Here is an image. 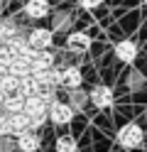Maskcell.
I'll list each match as a JSON object with an SVG mask.
<instances>
[{"label":"cell","mask_w":147,"mask_h":152,"mask_svg":"<svg viewBox=\"0 0 147 152\" xmlns=\"http://www.w3.org/2000/svg\"><path fill=\"white\" fill-rule=\"evenodd\" d=\"M15 142H17V150H20V152H37V150H39V137L34 135L32 130L20 132Z\"/></svg>","instance_id":"cell-5"},{"label":"cell","mask_w":147,"mask_h":152,"mask_svg":"<svg viewBox=\"0 0 147 152\" xmlns=\"http://www.w3.org/2000/svg\"><path fill=\"white\" fill-rule=\"evenodd\" d=\"M54 66V54L49 49H37L34 56H32V71H39V69H52Z\"/></svg>","instance_id":"cell-10"},{"label":"cell","mask_w":147,"mask_h":152,"mask_svg":"<svg viewBox=\"0 0 147 152\" xmlns=\"http://www.w3.org/2000/svg\"><path fill=\"white\" fill-rule=\"evenodd\" d=\"M3 135H12V130H10V115L0 113V137Z\"/></svg>","instance_id":"cell-21"},{"label":"cell","mask_w":147,"mask_h":152,"mask_svg":"<svg viewBox=\"0 0 147 152\" xmlns=\"http://www.w3.org/2000/svg\"><path fill=\"white\" fill-rule=\"evenodd\" d=\"M86 103V93H81L78 88H71V96H69V106H71L74 110H81Z\"/></svg>","instance_id":"cell-19"},{"label":"cell","mask_w":147,"mask_h":152,"mask_svg":"<svg viewBox=\"0 0 147 152\" xmlns=\"http://www.w3.org/2000/svg\"><path fill=\"white\" fill-rule=\"evenodd\" d=\"M3 108L7 115H12V113H22L25 110V96H20V93H10V96H5L3 101Z\"/></svg>","instance_id":"cell-13"},{"label":"cell","mask_w":147,"mask_h":152,"mask_svg":"<svg viewBox=\"0 0 147 152\" xmlns=\"http://www.w3.org/2000/svg\"><path fill=\"white\" fill-rule=\"evenodd\" d=\"M39 88H42V86H39V81L34 79V76L32 74H29V76H25V79H20V96H34V93H39Z\"/></svg>","instance_id":"cell-15"},{"label":"cell","mask_w":147,"mask_h":152,"mask_svg":"<svg viewBox=\"0 0 147 152\" xmlns=\"http://www.w3.org/2000/svg\"><path fill=\"white\" fill-rule=\"evenodd\" d=\"M15 34H17V25L10 20V17L0 20V39H3V42H7V39H12Z\"/></svg>","instance_id":"cell-17"},{"label":"cell","mask_w":147,"mask_h":152,"mask_svg":"<svg viewBox=\"0 0 147 152\" xmlns=\"http://www.w3.org/2000/svg\"><path fill=\"white\" fill-rule=\"evenodd\" d=\"M15 150H17V142L10 140V135L0 137V152H15Z\"/></svg>","instance_id":"cell-20"},{"label":"cell","mask_w":147,"mask_h":152,"mask_svg":"<svg viewBox=\"0 0 147 152\" xmlns=\"http://www.w3.org/2000/svg\"><path fill=\"white\" fill-rule=\"evenodd\" d=\"M69 22H71V15H56L54 27H56V30H61V27H69Z\"/></svg>","instance_id":"cell-23"},{"label":"cell","mask_w":147,"mask_h":152,"mask_svg":"<svg viewBox=\"0 0 147 152\" xmlns=\"http://www.w3.org/2000/svg\"><path fill=\"white\" fill-rule=\"evenodd\" d=\"M47 108H49V103H47L42 96H39V93L25 98V113H27V115H32V113H44Z\"/></svg>","instance_id":"cell-14"},{"label":"cell","mask_w":147,"mask_h":152,"mask_svg":"<svg viewBox=\"0 0 147 152\" xmlns=\"http://www.w3.org/2000/svg\"><path fill=\"white\" fill-rule=\"evenodd\" d=\"M3 101H5V91L0 88V106H3Z\"/></svg>","instance_id":"cell-26"},{"label":"cell","mask_w":147,"mask_h":152,"mask_svg":"<svg viewBox=\"0 0 147 152\" xmlns=\"http://www.w3.org/2000/svg\"><path fill=\"white\" fill-rule=\"evenodd\" d=\"M44 120H47V110L44 113H32V115H29V125L39 128V125H44Z\"/></svg>","instance_id":"cell-22"},{"label":"cell","mask_w":147,"mask_h":152,"mask_svg":"<svg viewBox=\"0 0 147 152\" xmlns=\"http://www.w3.org/2000/svg\"><path fill=\"white\" fill-rule=\"evenodd\" d=\"M56 152H76V140L71 135L56 137Z\"/></svg>","instance_id":"cell-18"},{"label":"cell","mask_w":147,"mask_h":152,"mask_svg":"<svg viewBox=\"0 0 147 152\" xmlns=\"http://www.w3.org/2000/svg\"><path fill=\"white\" fill-rule=\"evenodd\" d=\"M81 83H83V76H81V71H78L76 66H69V69L61 71V86L64 88L71 91V88H78Z\"/></svg>","instance_id":"cell-8"},{"label":"cell","mask_w":147,"mask_h":152,"mask_svg":"<svg viewBox=\"0 0 147 152\" xmlns=\"http://www.w3.org/2000/svg\"><path fill=\"white\" fill-rule=\"evenodd\" d=\"M7 71L12 74V76H17V79H25V76L32 74V61H29V59H22V56H15L12 64L7 66Z\"/></svg>","instance_id":"cell-11"},{"label":"cell","mask_w":147,"mask_h":152,"mask_svg":"<svg viewBox=\"0 0 147 152\" xmlns=\"http://www.w3.org/2000/svg\"><path fill=\"white\" fill-rule=\"evenodd\" d=\"M115 56H118L120 61L130 64V61H135V56H137V47H135L132 42L123 39V42H118V44H115Z\"/></svg>","instance_id":"cell-9"},{"label":"cell","mask_w":147,"mask_h":152,"mask_svg":"<svg viewBox=\"0 0 147 152\" xmlns=\"http://www.w3.org/2000/svg\"><path fill=\"white\" fill-rule=\"evenodd\" d=\"M47 12H49V3H47V0H27V5H25V15L27 17L42 20Z\"/></svg>","instance_id":"cell-7"},{"label":"cell","mask_w":147,"mask_h":152,"mask_svg":"<svg viewBox=\"0 0 147 152\" xmlns=\"http://www.w3.org/2000/svg\"><path fill=\"white\" fill-rule=\"evenodd\" d=\"M66 47L71 52L81 54V52H86L88 47H91V37L83 34V32H71V34H69V39H66Z\"/></svg>","instance_id":"cell-6"},{"label":"cell","mask_w":147,"mask_h":152,"mask_svg":"<svg viewBox=\"0 0 147 152\" xmlns=\"http://www.w3.org/2000/svg\"><path fill=\"white\" fill-rule=\"evenodd\" d=\"M29 128V115L22 110V113H12L10 115V130H12V135H20V132H27Z\"/></svg>","instance_id":"cell-12"},{"label":"cell","mask_w":147,"mask_h":152,"mask_svg":"<svg viewBox=\"0 0 147 152\" xmlns=\"http://www.w3.org/2000/svg\"><path fill=\"white\" fill-rule=\"evenodd\" d=\"M52 30H44V27H34L32 32H29V37H27V42H29V47L32 49H49L52 47Z\"/></svg>","instance_id":"cell-3"},{"label":"cell","mask_w":147,"mask_h":152,"mask_svg":"<svg viewBox=\"0 0 147 152\" xmlns=\"http://www.w3.org/2000/svg\"><path fill=\"white\" fill-rule=\"evenodd\" d=\"M91 101L96 108H110L113 106V91L108 86H96L91 91Z\"/></svg>","instance_id":"cell-4"},{"label":"cell","mask_w":147,"mask_h":152,"mask_svg":"<svg viewBox=\"0 0 147 152\" xmlns=\"http://www.w3.org/2000/svg\"><path fill=\"white\" fill-rule=\"evenodd\" d=\"M142 140H145V132H142V128L137 125V123H127V125H123L120 130H118V142H120L125 150L140 147Z\"/></svg>","instance_id":"cell-1"},{"label":"cell","mask_w":147,"mask_h":152,"mask_svg":"<svg viewBox=\"0 0 147 152\" xmlns=\"http://www.w3.org/2000/svg\"><path fill=\"white\" fill-rule=\"evenodd\" d=\"M49 118H52L56 125H66V123H71L74 118V108L69 106V103L64 101H54V103H49Z\"/></svg>","instance_id":"cell-2"},{"label":"cell","mask_w":147,"mask_h":152,"mask_svg":"<svg viewBox=\"0 0 147 152\" xmlns=\"http://www.w3.org/2000/svg\"><path fill=\"white\" fill-rule=\"evenodd\" d=\"M130 86H132V88H137V86H140V76H137V74H132V79H130Z\"/></svg>","instance_id":"cell-25"},{"label":"cell","mask_w":147,"mask_h":152,"mask_svg":"<svg viewBox=\"0 0 147 152\" xmlns=\"http://www.w3.org/2000/svg\"><path fill=\"white\" fill-rule=\"evenodd\" d=\"M0 88L5 91V96H10V93H17V91H20V79L7 71L3 79H0Z\"/></svg>","instance_id":"cell-16"},{"label":"cell","mask_w":147,"mask_h":152,"mask_svg":"<svg viewBox=\"0 0 147 152\" xmlns=\"http://www.w3.org/2000/svg\"><path fill=\"white\" fill-rule=\"evenodd\" d=\"M76 3L81 5V7H86V10H91V7H98L103 0H76Z\"/></svg>","instance_id":"cell-24"}]
</instances>
